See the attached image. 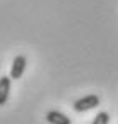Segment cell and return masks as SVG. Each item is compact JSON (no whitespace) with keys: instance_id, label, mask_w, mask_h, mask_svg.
Instances as JSON below:
<instances>
[{"instance_id":"2","label":"cell","mask_w":118,"mask_h":124,"mask_svg":"<svg viewBox=\"0 0 118 124\" xmlns=\"http://www.w3.org/2000/svg\"><path fill=\"white\" fill-rule=\"evenodd\" d=\"M26 65H28L26 56H22V54L16 56L14 61H12V68H10V78L12 80H19L24 75V71H26Z\"/></svg>"},{"instance_id":"3","label":"cell","mask_w":118,"mask_h":124,"mask_svg":"<svg viewBox=\"0 0 118 124\" xmlns=\"http://www.w3.org/2000/svg\"><path fill=\"white\" fill-rule=\"evenodd\" d=\"M10 85H12L10 77H0V105L7 104L10 95Z\"/></svg>"},{"instance_id":"5","label":"cell","mask_w":118,"mask_h":124,"mask_svg":"<svg viewBox=\"0 0 118 124\" xmlns=\"http://www.w3.org/2000/svg\"><path fill=\"white\" fill-rule=\"evenodd\" d=\"M108 122H109V114L101 110V112H98V116L94 117V121L91 124H108Z\"/></svg>"},{"instance_id":"4","label":"cell","mask_w":118,"mask_h":124,"mask_svg":"<svg viewBox=\"0 0 118 124\" xmlns=\"http://www.w3.org/2000/svg\"><path fill=\"white\" fill-rule=\"evenodd\" d=\"M46 121L50 124H72L70 117L65 116L63 112H58V110H48L46 112Z\"/></svg>"},{"instance_id":"1","label":"cell","mask_w":118,"mask_h":124,"mask_svg":"<svg viewBox=\"0 0 118 124\" xmlns=\"http://www.w3.org/2000/svg\"><path fill=\"white\" fill-rule=\"evenodd\" d=\"M99 97L98 95H94V93H91V95H86V97H80V99H77L75 102H74V105H72V109L75 110V112H86V110H91V109H96L98 105H99Z\"/></svg>"}]
</instances>
